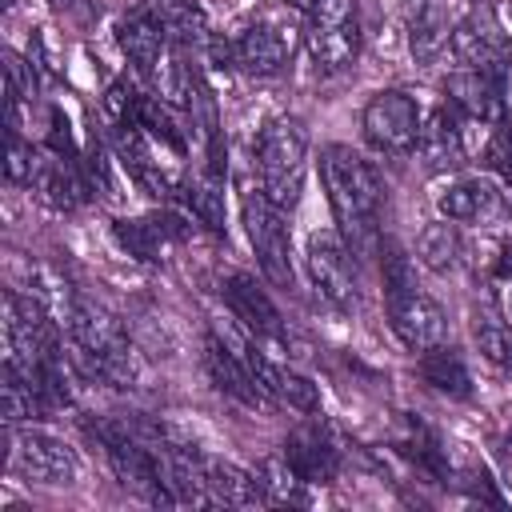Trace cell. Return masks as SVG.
Returning <instances> with one entry per match:
<instances>
[{
    "mask_svg": "<svg viewBox=\"0 0 512 512\" xmlns=\"http://www.w3.org/2000/svg\"><path fill=\"white\" fill-rule=\"evenodd\" d=\"M320 180L336 216V232L344 236V244L352 248V256H368L380 252V208H384V180L372 168V160H364L356 148L348 144H328L320 152Z\"/></svg>",
    "mask_w": 512,
    "mask_h": 512,
    "instance_id": "1",
    "label": "cell"
},
{
    "mask_svg": "<svg viewBox=\"0 0 512 512\" xmlns=\"http://www.w3.org/2000/svg\"><path fill=\"white\" fill-rule=\"evenodd\" d=\"M256 168H260V192L276 208H296L304 192V172H308V128L296 116H276L264 124L256 140Z\"/></svg>",
    "mask_w": 512,
    "mask_h": 512,
    "instance_id": "2",
    "label": "cell"
},
{
    "mask_svg": "<svg viewBox=\"0 0 512 512\" xmlns=\"http://www.w3.org/2000/svg\"><path fill=\"white\" fill-rule=\"evenodd\" d=\"M308 56L320 72H344L360 56V4L356 0H316L304 32Z\"/></svg>",
    "mask_w": 512,
    "mask_h": 512,
    "instance_id": "3",
    "label": "cell"
},
{
    "mask_svg": "<svg viewBox=\"0 0 512 512\" xmlns=\"http://www.w3.org/2000/svg\"><path fill=\"white\" fill-rule=\"evenodd\" d=\"M240 212H244V232L264 280L272 288H292V236H288L284 208H276L260 188H252Z\"/></svg>",
    "mask_w": 512,
    "mask_h": 512,
    "instance_id": "4",
    "label": "cell"
},
{
    "mask_svg": "<svg viewBox=\"0 0 512 512\" xmlns=\"http://www.w3.org/2000/svg\"><path fill=\"white\" fill-rule=\"evenodd\" d=\"M420 104L416 96H408L404 88H384L376 92L364 112H360V132L364 140L380 152V156H408L416 152V136H420Z\"/></svg>",
    "mask_w": 512,
    "mask_h": 512,
    "instance_id": "5",
    "label": "cell"
},
{
    "mask_svg": "<svg viewBox=\"0 0 512 512\" xmlns=\"http://www.w3.org/2000/svg\"><path fill=\"white\" fill-rule=\"evenodd\" d=\"M304 264H308V276H312L316 292H320L328 304H336V308H356V300H360L356 260H352V248L344 244L340 232H332V228L312 232V236H308Z\"/></svg>",
    "mask_w": 512,
    "mask_h": 512,
    "instance_id": "6",
    "label": "cell"
},
{
    "mask_svg": "<svg viewBox=\"0 0 512 512\" xmlns=\"http://www.w3.org/2000/svg\"><path fill=\"white\" fill-rule=\"evenodd\" d=\"M384 304H388V328L396 332V340H400L408 352L420 356V352L444 344V336H448L444 308H440L420 284L384 292Z\"/></svg>",
    "mask_w": 512,
    "mask_h": 512,
    "instance_id": "7",
    "label": "cell"
},
{
    "mask_svg": "<svg viewBox=\"0 0 512 512\" xmlns=\"http://www.w3.org/2000/svg\"><path fill=\"white\" fill-rule=\"evenodd\" d=\"M12 468L36 484H52V488H64V484H76L80 476V460L76 452L48 436V432H36V428H24L12 436Z\"/></svg>",
    "mask_w": 512,
    "mask_h": 512,
    "instance_id": "8",
    "label": "cell"
},
{
    "mask_svg": "<svg viewBox=\"0 0 512 512\" xmlns=\"http://www.w3.org/2000/svg\"><path fill=\"white\" fill-rule=\"evenodd\" d=\"M448 52H452V60H456L460 68L492 72V76H504V68L512 64L508 36H504V28H500L488 12H476V16L460 20V24L452 28Z\"/></svg>",
    "mask_w": 512,
    "mask_h": 512,
    "instance_id": "9",
    "label": "cell"
},
{
    "mask_svg": "<svg viewBox=\"0 0 512 512\" xmlns=\"http://www.w3.org/2000/svg\"><path fill=\"white\" fill-rule=\"evenodd\" d=\"M464 120L452 104H440L424 116L420 136H416V156L428 172H456L468 160V136H464Z\"/></svg>",
    "mask_w": 512,
    "mask_h": 512,
    "instance_id": "10",
    "label": "cell"
},
{
    "mask_svg": "<svg viewBox=\"0 0 512 512\" xmlns=\"http://www.w3.org/2000/svg\"><path fill=\"white\" fill-rule=\"evenodd\" d=\"M444 96L448 104L472 120V124H484V128H496L508 120V108H504V88H500V76L492 72H472V68H456L444 84Z\"/></svg>",
    "mask_w": 512,
    "mask_h": 512,
    "instance_id": "11",
    "label": "cell"
},
{
    "mask_svg": "<svg viewBox=\"0 0 512 512\" xmlns=\"http://www.w3.org/2000/svg\"><path fill=\"white\" fill-rule=\"evenodd\" d=\"M436 212L444 220H456V224H484L500 212V192L488 176L464 172V176H452L436 192Z\"/></svg>",
    "mask_w": 512,
    "mask_h": 512,
    "instance_id": "12",
    "label": "cell"
},
{
    "mask_svg": "<svg viewBox=\"0 0 512 512\" xmlns=\"http://www.w3.org/2000/svg\"><path fill=\"white\" fill-rule=\"evenodd\" d=\"M204 368H208V376H212L216 392L232 396L236 404H244V408L268 404L264 388L256 384V376L248 372V364L236 356V348H232V344H228L220 332H212V336L204 340Z\"/></svg>",
    "mask_w": 512,
    "mask_h": 512,
    "instance_id": "13",
    "label": "cell"
},
{
    "mask_svg": "<svg viewBox=\"0 0 512 512\" xmlns=\"http://www.w3.org/2000/svg\"><path fill=\"white\" fill-rule=\"evenodd\" d=\"M224 300L232 308V316L248 328V336H268V340H284V324H280V312L276 304L268 300V292L248 276V272H232L224 280Z\"/></svg>",
    "mask_w": 512,
    "mask_h": 512,
    "instance_id": "14",
    "label": "cell"
},
{
    "mask_svg": "<svg viewBox=\"0 0 512 512\" xmlns=\"http://www.w3.org/2000/svg\"><path fill=\"white\" fill-rule=\"evenodd\" d=\"M292 472L304 480V484H332L336 472H340V452L332 448V440L316 428V424H300L288 440H284V452H280Z\"/></svg>",
    "mask_w": 512,
    "mask_h": 512,
    "instance_id": "15",
    "label": "cell"
},
{
    "mask_svg": "<svg viewBox=\"0 0 512 512\" xmlns=\"http://www.w3.org/2000/svg\"><path fill=\"white\" fill-rule=\"evenodd\" d=\"M288 36L276 24H248L232 40V64L248 76H276L288 64Z\"/></svg>",
    "mask_w": 512,
    "mask_h": 512,
    "instance_id": "16",
    "label": "cell"
},
{
    "mask_svg": "<svg viewBox=\"0 0 512 512\" xmlns=\"http://www.w3.org/2000/svg\"><path fill=\"white\" fill-rule=\"evenodd\" d=\"M116 40H120L124 56H128L140 72H152L156 60H160L164 48H168V36H164V24H160L156 8H136V12H128V16L116 24Z\"/></svg>",
    "mask_w": 512,
    "mask_h": 512,
    "instance_id": "17",
    "label": "cell"
},
{
    "mask_svg": "<svg viewBox=\"0 0 512 512\" xmlns=\"http://www.w3.org/2000/svg\"><path fill=\"white\" fill-rule=\"evenodd\" d=\"M416 256L424 268L440 272V276H452L464 268L468 260V244H464V232L456 228V220H436L428 224L420 236H416Z\"/></svg>",
    "mask_w": 512,
    "mask_h": 512,
    "instance_id": "18",
    "label": "cell"
},
{
    "mask_svg": "<svg viewBox=\"0 0 512 512\" xmlns=\"http://www.w3.org/2000/svg\"><path fill=\"white\" fill-rule=\"evenodd\" d=\"M204 484L212 504H228V508H252V504H268L256 472H244L236 464L224 460H204Z\"/></svg>",
    "mask_w": 512,
    "mask_h": 512,
    "instance_id": "19",
    "label": "cell"
},
{
    "mask_svg": "<svg viewBox=\"0 0 512 512\" xmlns=\"http://www.w3.org/2000/svg\"><path fill=\"white\" fill-rule=\"evenodd\" d=\"M28 188L40 192V200H48L52 208H64V212L76 208V204H84V192H88V184L80 180V172L64 156H52V160L40 156Z\"/></svg>",
    "mask_w": 512,
    "mask_h": 512,
    "instance_id": "20",
    "label": "cell"
},
{
    "mask_svg": "<svg viewBox=\"0 0 512 512\" xmlns=\"http://www.w3.org/2000/svg\"><path fill=\"white\" fill-rule=\"evenodd\" d=\"M420 376L432 392L448 396V400H468L472 396V376H468V364L456 348L448 344H436L428 352H420Z\"/></svg>",
    "mask_w": 512,
    "mask_h": 512,
    "instance_id": "21",
    "label": "cell"
},
{
    "mask_svg": "<svg viewBox=\"0 0 512 512\" xmlns=\"http://www.w3.org/2000/svg\"><path fill=\"white\" fill-rule=\"evenodd\" d=\"M408 20V48L420 64H432L440 52H448V40H452V24H448V12L440 0H428L424 8H416Z\"/></svg>",
    "mask_w": 512,
    "mask_h": 512,
    "instance_id": "22",
    "label": "cell"
},
{
    "mask_svg": "<svg viewBox=\"0 0 512 512\" xmlns=\"http://www.w3.org/2000/svg\"><path fill=\"white\" fill-rule=\"evenodd\" d=\"M156 16L164 24V36L168 44L176 48H204L212 36H208V16L196 0H156Z\"/></svg>",
    "mask_w": 512,
    "mask_h": 512,
    "instance_id": "23",
    "label": "cell"
},
{
    "mask_svg": "<svg viewBox=\"0 0 512 512\" xmlns=\"http://www.w3.org/2000/svg\"><path fill=\"white\" fill-rule=\"evenodd\" d=\"M180 200L192 212V220H200L208 232L216 236L224 232V176H212V172L188 176L180 184Z\"/></svg>",
    "mask_w": 512,
    "mask_h": 512,
    "instance_id": "24",
    "label": "cell"
},
{
    "mask_svg": "<svg viewBox=\"0 0 512 512\" xmlns=\"http://www.w3.org/2000/svg\"><path fill=\"white\" fill-rule=\"evenodd\" d=\"M116 240H120V248H128V256H136L144 264H156V260H164V248H168L172 236H168V228L156 212L148 220H116Z\"/></svg>",
    "mask_w": 512,
    "mask_h": 512,
    "instance_id": "25",
    "label": "cell"
},
{
    "mask_svg": "<svg viewBox=\"0 0 512 512\" xmlns=\"http://www.w3.org/2000/svg\"><path fill=\"white\" fill-rule=\"evenodd\" d=\"M256 480H260V488H264V496H268V500H288V504L308 500V496H304V488H308V484L292 472V464H288L284 456L264 460V464L256 468Z\"/></svg>",
    "mask_w": 512,
    "mask_h": 512,
    "instance_id": "26",
    "label": "cell"
},
{
    "mask_svg": "<svg viewBox=\"0 0 512 512\" xmlns=\"http://www.w3.org/2000/svg\"><path fill=\"white\" fill-rule=\"evenodd\" d=\"M476 348L488 364H496L504 376H512V324H504L496 316L476 320Z\"/></svg>",
    "mask_w": 512,
    "mask_h": 512,
    "instance_id": "27",
    "label": "cell"
},
{
    "mask_svg": "<svg viewBox=\"0 0 512 512\" xmlns=\"http://www.w3.org/2000/svg\"><path fill=\"white\" fill-rule=\"evenodd\" d=\"M480 164H484L488 172L512 180V124H508V120L488 132V140H484V148H480Z\"/></svg>",
    "mask_w": 512,
    "mask_h": 512,
    "instance_id": "28",
    "label": "cell"
},
{
    "mask_svg": "<svg viewBox=\"0 0 512 512\" xmlns=\"http://www.w3.org/2000/svg\"><path fill=\"white\" fill-rule=\"evenodd\" d=\"M36 152H32V144L16 132V128H8V160H4V172H8V184H28L32 180V172H36Z\"/></svg>",
    "mask_w": 512,
    "mask_h": 512,
    "instance_id": "29",
    "label": "cell"
},
{
    "mask_svg": "<svg viewBox=\"0 0 512 512\" xmlns=\"http://www.w3.org/2000/svg\"><path fill=\"white\" fill-rule=\"evenodd\" d=\"M4 76H8V96L16 100H36V68L28 60H20L16 52H4Z\"/></svg>",
    "mask_w": 512,
    "mask_h": 512,
    "instance_id": "30",
    "label": "cell"
},
{
    "mask_svg": "<svg viewBox=\"0 0 512 512\" xmlns=\"http://www.w3.org/2000/svg\"><path fill=\"white\" fill-rule=\"evenodd\" d=\"M500 460H504V472H508V484H512V436L504 440V448H500Z\"/></svg>",
    "mask_w": 512,
    "mask_h": 512,
    "instance_id": "31",
    "label": "cell"
},
{
    "mask_svg": "<svg viewBox=\"0 0 512 512\" xmlns=\"http://www.w3.org/2000/svg\"><path fill=\"white\" fill-rule=\"evenodd\" d=\"M504 320H512V276L504 280Z\"/></svg>",
    "mask_w": 512,
    "mask_h": 512,
    "instance_id": "32",
    "label": "cell"
},
{
    "mask_svg": "<svg viewBox=\"0 0 512 512\" xmlns=\"http://www.w3.org/2000/svg\"><path fill=\"white\" fill-rule=\"evenodd\" d=\"M284 4H288V8H296V12H304V16L316 8V0H284Z\"/></svg>",
    "mask_w": 512,
    "mask_h": 512,
    "instance_id": "33",
    "label": "cell"
},
{
    "mask_svg": "<svg viewBox=\"0 0 512 512\" xmlns=\"http://www.w3.org/2000/svg\"><path fill=\"white\" fill-rule=\"evenodd\" d=\"M52 8L56 12H72V8H80V0H52Z\"/></svg>",
    "mask_w": 512,
    "mask_h": 512,
    "instance_id": "34",
    "label": "cell"
}]
</instances>
